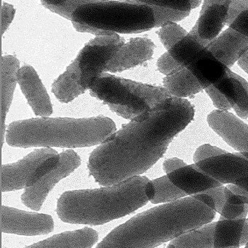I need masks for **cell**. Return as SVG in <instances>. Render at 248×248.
Segmentation results:
<instances>
[{"instance_id": "1", "label": "cell", "mask_w": 248, "mask_h": 248, "mask_svg": "<svg viewBox=\"0 0 248 248\" xmlns=\"http://www.w3.org/2000/svg\"><path fill=\"white\" fill-rule=\"evenodd\" d=\"M194 116V106L186 99H166L92 152L87 165L90 176L101 186H109L145 173Z\"/></svg>"}, {"instance_id": "2", "label": "cell", "mask_w": 248, "mask_h": 248, "mask_svg": "<svg viewBox=\"0 0 248 248\" xmlns=\"http://www.w3.org/2000/svg\"><path fill=\"white\" fill-rule=\"evenodd\" d=\"M216 204L207 193L189 195L137 214L96 248H154L213 221Z\"/></svg>"}, {"instance_id": "3", "label": "cell", "mask_w": 248, "mask_h": 248, "mask_svg": "<svg viewBox=\"0 0 248 248\" xmlns=\"http://www.w3.org/2000/svg\"><path fill=\"white\" fill-rule=\"evenodd\" d=\"M154 195L152 181L134 176L100 189L67 191L58 200L56 213L66 224L103 225L135 212Z\"/></svg>"}, {"instance_id": "4", "label": "cell", "mask_w": 248, "mask_h": 248, "mask_svg": "<svg viewBox=\"0 0 248 248\" xmlns=\"http://www.w3.org/2000/svg\"><path fill=\"white\" fill-rule=\"evenodd\" d=\"M116 131L115 122L105 116L71 119L47 118L13 122L5 140L11 147L80 148L102 144Z\"/></svg>"}, {"instance_id": "5", "label": "cell", "mask_w": 248, "mask_h": 248, "mask_svg": "<svg viewBox=\"0 0 248 248\" xmlns=\"http://www.w3.org/2000/svg\"><path fill=\"white\" fill-rule=\"evenodd\" d=\"M125 42L119 35L97 36L80 51L52 85V93L61 103L73 101L90 89L93 81L105 72Z\"/></svg>"}, {"instance_id": "6", "label": "cell", "mask_w": 248, "mask_h": 248, "mask_svg": "<svg viewBox=\"0 0 248 248\" xmlns=\"http://www.w3.org/2000/svg\"><path fill=\"white\" fill-rule=\"evenodd\" d=\"M167 175L188 195L205 193L227 184L248 192V153L212 156Z\"/></svg>"}, {"instance_id": "7", "label": "cell", "mask_w": 248, "mask_h": 248, "mask_svg": "<svg viewBox=\"0 0 248 248\" xmlns=\"http://www.w3.org/2000/svg\"><path fill=\"white\" fill-rule=\"evenodd\" d=\"M71 20L113 33H141L157 28L153 7L128 0L83 4L74 10Z\"/></svg>"}, {"instance_id": "8", "label": "cell", "mask_w": 248, "mask_h": 248, "mask_svg": "<svg viewBox=\"0 0 248 248\" xmlns=\"http://www.w3.org/2000/svg\"><path fill=\"white\" fill-rule=\"evenodd\" d=\"M92 97L103 101L111 110L133 120L169 97L165 87H154L103 73L90 88Z\"/></svg>"}, {"instance_id": "9", "label": "cell", "mask_w": 248, "mask_h": 248, "mask_svg": "<svg viewBox=\"0 0 248 248\" xmlns=\"http://www.w3.org/2000/svg\"><path fill=\"white\" fill-rule=\"evenodd\" d=\"M61 155L50 147L36 149L16 163L1 166L2 192L29 188L59 166Z\"/></svg>"}, {"instance_id": "10", "label": "cell", "mask_w": 248, "mask_h": 248, "mask_svg": "<svg viewBox=\"0 0 248 248\" xmlns=\"http://www.w3.org/2000/svg\"><path fill=\"white\" fill-rule=\"evenodd\" d=\"M59 166L44 176L36 185L26 188L20 197L23 205L34 211L42 207L48 194L61 179L67 177L81 164L80 156L71 150H66L60 154Z\"/></svg>"}, {"instance_id": "11", "label": "cell", "mask_w": 248, "mask_h": 248, "mask_svg": "<svg viewBox=\"0 0 248 248\" xmlns=\"http://www.w3.org/2000/svg\"><path fill=\"white\" fill-rule=\"evenodd\" d=\"M1 232L22 236L45 235L54 230L53 218L48 214L28 212L1 205Z\"/></svg>"}, {"instance_id": "12", "label": "cell", "mask_w": 248, "mask_h": 248, "mask_svg": "<svg viewBox=\"0 0 248 248\" xmlns=\"http://www.w3.org/2000/svg\"><path fill=\"white\" fill-rule=\"evenodd\" d=\"M210 127L229 145L248 153V125L228 110H214L208 116Z\"/></svg>"}, {"instance_id": "13", "label": "cell", "mask_w": 248, "mask_h": 248, "mask_svg": "<svg viewBox=\"0 0 248 248\" xmlns=\"http://www.w3.org/2000/svg\"><path fill=\"white\" fill-rule=\"evenodd\" d=\"M17 81L36 116L48 117L53 113L48 92L33 67L25 65L20 68L17 71Z\"/></svg>"}, {"instance_id": "14", "label": "cell", "mask_w": 248, "mask_h": 248, "mask_svg": "<svg viewBox=\"0 0 248 248\" xmlns=\"http://www.w3.org/2000/svg\"><path fill=\"white\" fill-rule=\"evenodd\" d=\"M231 0H204L196 23L201 39L211 42L218 37L226 25Z\"/></svg>"}, {"instance_id": "15", "label": "cell", "mask_w": 248, "mask_h": 248, "mask_svg": "<svg viewBox=\"0 0 248 248\" xmlns=\"http://www.w3.org/2000/svg\"><path fill=\"white\" fill-rule=\"evenodd\" d=\"M154 47V44L147 38L131 39L124 44L105 72H120L143 63L152 58Z\"/></svg>"}, {"instance_id": "16", "label": "cell", "mask_w": 248, "mask_h": 248, "mask_svg": "<svg viewBox=\"0 0 248 248\" xmlns=\"http://www.w3.org/2000/svg\"><path fill=\"white\" fill-rule=\"evenodd\" d=\"M241 119L248 118V82L231 70L224 78L213 84Z\"/></svg>"}, {"instance_id": "17", "label": "cell", "mask_w": 248, "mask_h": 248, "mask_svg": "<svg viewBox=\"0 0 248 248\" xmlns=\"http://www.w3.org/2000/svg\"><path fill=\"white\" fill-rule=\"evenodd\" d=\"M208 49L228 68L232 66L248 51V38L227 29L211 41Z\"/></svg>"}, {"instance_id": "18", "label": "cell", "mask_w": 248, "mask_h": 248, "mask_svg": "<svg viewBox=\"0 0 248 248\" xmlns=\"http://www.w3.org/2000/svg\"><path fill=\"white\" fill-rule=\"evenodd\" d=\"M1 146L5 138V120L10 110L13 94L17 84V74L20 69V62L13 55H6L1 58Z\"/></svg>"}, {"instance_id": "19", "label": "cell", "mask_w": 248, "mask_h": 248, "mask_svg": "<svg viewBox=\"0 0 248 248\" xmlns=\"http://www.w3.org/2000/svg\"><path fill=\"white\" fill-rule=\"evenodd\" d=\"M248 243V219L220 218L214 231V248L240 247Z\"/></svg>"}, {"instance_id": "20", "label": "cell", "mask_w": 248, "mask_h": 248, "mask_svg": "<svg viewBox=\"0 0 248 248\" xmlns=\"http://www.w3.org/2000/svg\"><path fill=\"white\" fill-rule=\"evenodd\" d=\"M99 233L88 227L55 234L24 248H92L99 241Z\"/></svg>"}, {"instance_id": "21", "label": "cell", "mask_w": 248, "mask_h": 248, "mask_svg": "<svg viewBox=\"0 0 248 248\" xmlns=\"http://www.w3.org/2000/svg\"><path fill=\"white\" fill-rule=\"evenodd\" d=\"M210 42L200 39L195 24L191 31L181 36L167 49V52L182 69L189 66Z\"/></svg>"}, {"instance_id": "22", "label": "cell", "mask_w": 248, "mask_h": 248, "mask_svg": "<svg viewBox=\"0 0 248 248\" xmlns=\"http://www.w3.org/2000/svg\"><path fill=\"white\" fill-rule=\"evenodd\" d=\"M215 225L216 222L211 223L188 232L172 240L167 248H214Z\"/></svg>"}, {"instance_id": "23", "label": "cell", "mask_w": 248, "mask_h": 248, "mask_svg": "<svg viewBox=\"0 0 248 248\" xmlns=\"http://www.w3.org/2000/svg\"><path fill=\"white\" fill-rule=\"evenodd\" d=\"M226 219L246 218L248 214V198L241 192L226 186L225 202L219 213Z\"/></svg>"}, {"instance_id": "24", "label": "cell", "mask_w": 248, "mask_h": 248, "mask_svg": "<svg viewBox=\"0 0 248 248\" xmlns=\"http://www.w3.org/2000/svg\"><path fill=\"white\" fill-rule=\"evenodd\" d=\"M226 25L248 38V0H231Z\"/></svg>"}, {"instance_id": "25", "label": "cell", "mask_w": 248, "mask_h": 248, "mask_svg": "<svg viewBox=\"0 0 248 248\" xmlns=\"http://www.w3.org/2000/svg\"><path fill=\"white\" fill-rule=\"evenodd\" d=\"M154 186L155 195L150 202L153 204L170 202L189 196L182 189L178 188L170 180L168 176H163L152 181Z\"/></svg>"}, {"instance_id": "26", "label": "cell", "mask_w": 248, "mask_h": 248, "mask_svg": "<svg viewBox=\"0 0 248 248\" xmlns=\"http://www.w3.org/2000/svg\"><path fill=\"white\" fill-rule=\"evenodd\" d=\"M180 13H189L199 7L202 0H128Z\"/></svg>"}, {"instance_id": "27", "label": "cell", "mask_w": 248, "mask_h": 248, "mask_svg": "<svg viewBox=\"0 0 248 248\" xmlns=\"http://www.w3.org/2000/svg\"><path fill=\"white\" fill-rule=\"evenodd\" d=\"M98 1H100V0H67L66 2L62 7H49L48 9L52 13H56V14L62 16L64 18L71 20L73 13L77 7L83 5V4Z\"/></svg>"}, {"instance_id": "28", "label": "cell", "mask_w": 248, "mask_h": 248, "mask_svg": "<svg viewBox=\"0 0 248 248\" xmlns=\"http://www.w3.org/2000/svg\"><path fill=\"white\" fill-rule=\"evenodd\" d=\"M226 153L227 152L221 150L218 147H214L211 144H204V145L200 146L195 152V155H194V161L195 163H198V162L201 161L208 157L224 154Z\"/></svg>"}, {"instance_id": "29", "label": "cell", "mask_w": 248, "mask_h": 248, "mask_svg": "<svg viewBox=\"0 0 248 248\" xmlns=\"http://www.w3.org/2000/svg\"><path fill=\"white\" fill-rule=\"evenodd\" d=\"M157 65L160 72L166 76L170 75L181 69L180 67L172 59L167 52L159 58Z\"/></svg>"}, {"instance_id": "30", "label": "cell", "mask_w": 248, "mask_h": 248, "mask_svg": "<svg viewBox=\"0 0 248 248\" xmlns=\"http://www.w3.org/2000/svg\"><path fill=\"white\" fill-rule=\"evenodd\" d=\"M16 10L11 4L3 3L1 7V33L4 35L14 18Z\"/></svg>"}, {"instance_id": "31", "label": "cell", "mask_w": 248, "mask_h": 248, "mask_svg": "<svg viewBox=\"0 0 248 248\" xmlns=\"http://www.w3.org/2000/svg\"><path fill=\"white\" fill-rule=\"evenodd\" d=\"M205 92L208 93L209 97L212 100L214 106L220 110H228L231 109V106H230L227 100H225L222 94L214 87L211 85L205 89Z\"/></svg>"}, {"instance_id": "32", "label": "cell", "mask_w": 248, "mask_h": 248, "mask_svg": "<svg viewBox=\"0 0 248 248\" xmlns=\"http://www.w3.org/2000/svg\"><path fill=\"white\" fill-rule=\"evenodd\" d=\"M74 29L79 32L82 33H90L92 34L96 35L97 36H108V35L114 34L112 32L100 30V29H95L91 26H86L84 24H80V23H72Z\"/></svg>"}, {"instance_id": "33", "label": "cell", "mask_w": 248, "mask_h": 248, "mask_svg": "<svg viewBox=\"0 0 248 248\" xmlns=\"http://www.w3.org/2000/svg\"><path fill=\"white\" fill-rule=\"evenodd\" d=\"M185 166H186V163L181 159L170 158L166 160L163 163V169L167 174H169Z\"/></svg>"}, {"instance_id": "34", "label": "cell", "mask_w": 248, "mask_h": 248, "mask_svg": "<svg viewBox=\"0 0 248 248\" xmlns=\"http://www.w3.org/2000/svg\"><path fill=\"white\" fill-rule=\"evenodd\" d=\"M67 0H41V2L47 9L49 7H62Z\"/></svg>"}, {"instance_id": "35", "label": "cell", "mask_w": 248, "mask_h": 248, "mask_svg": "<svg viewBox=\"0 0 248 248\" xmlns=\"http://www.w3.org/2000/svg\"><path fill=\"white\" fill-rule=\"evenodd\" d=\"M237 62L240 68L248 74V51Z\"/></svg>"}, {"instance_id": "36", "label": "cell", "mask_w": 248, "mask_h": 248, "mask_svg": "<svg viewBox=\"0 0 248 248\" xmlns=\"http://www.w3.org/2000/svg\"><path fill=\"white\" fill-rule=\"evenodd\" d=\"M227 187H228L229 189H231V190L237 191V192H241V193H243V195H246L248 198V192L243 190V189H240V188H239L238 186H235V185H229L228 186H227Z\"/></svg>"}, {"instance_id": "37", "label": "cell", "mask_w": 248, "mask_h": 248, "mask_svg": "<svg viewBox=\"0 0 248 248\" xmlns=\"http://www.w3.org/2000/svg\"><path fill=\"white\" fill-rule=\"evenodd\" d=\"M248 248V243L247 245H246V248Z\"/></svg>"}, {"instance_id": "38", "label": "cell", "mask_w": 248, "mask_h": 248, "mask_svg": "<svg viewBox=\"0 0 248 248\" xmlns=\"http://www.w3.org/2000/svg\"><path fill=\"white\" fill-rule=\"evenodd\" d=\"M240 248V247H234V248Z\"/></svg>"}]
</instances>
